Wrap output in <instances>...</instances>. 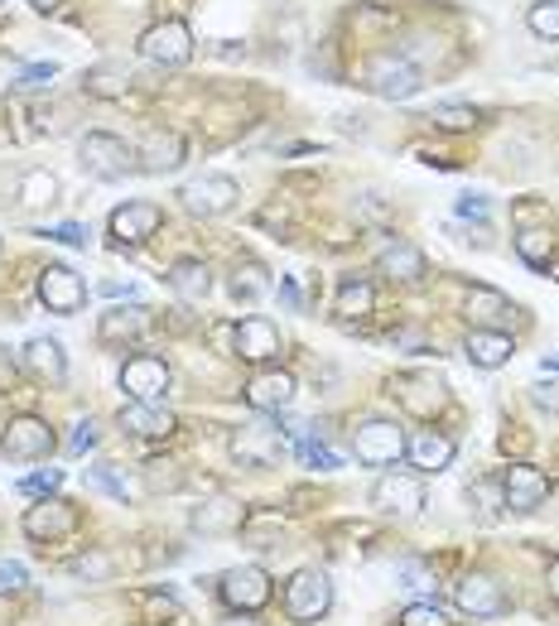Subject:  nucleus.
<instances>
[{"mask_svg":"<svg viewBox=\"0 0 559 626\" xmlns=\"http://www.w3.org/2000/svg\"><path fill=\"white\" fill-rule=\"evenodd\" d=\"M333 608V584L323 568H299L295 578L285 584V617L299 622V626H314L328 617Z\"/></svg>","mask_w":559,"mask_h":626,"instance_id":"obj_1","label":"nucleus"},{"mask_svg":"<svg viewBox=\"0 0 559 626\" xmlns=\"http://www.w3.org/2000/svg\"><path fill=\"white\" fill-rule=\"evenodd\" d=\"M77 154H83V170L92 178H102V184H116V178H126L131 170H140L136 150H131L121 136H107V130H92V136H83L77 145Z\"/></svg>","mask_w":559,"mask_h":626,"instance_id":"obj_2","label":"nucleus"},{"mask_svg":"<svg viewBox=\"0 0 559 626\" xmlns=\"http://www.w3.org/2000/svg\"><path fill=\"white\" fill-rule=\"evenodd\" d=\"M170 362L154 352H136L126 366H121V390H126L136 405H164V396H170Z\"/></svg>","mask_w":559,"mask_h":626,"instance_id":"obj_3","label":"nucleus"},{"mask_svg":"<svg viewBox=\"0 0 559 626\" xmlns=\"http://www.w3.org/2000/svg\"><path fill=\"white\" fill-rule=\"evenodd\" d=\"M362 83L372 87L382 102H410V97L420 92V68L415 63H406V59H396V53H376L372 63H367V73H362Z\"/></svg>","mask_w":559,"mask_h":626,"instance_id":"obj_4","label":"nucleus"},{"mask_svg":"<svg viewBox=\"0 0 559 626\" xmlns=\"http://www.w3.org/2000/svg\"><path fill=\"white\" fill-rule=\"evenodd\" d=\"M352 453H357V463H367V467H390L400 453H406V429H400L396 420H367V424H357Z\"/></svg>","mask_w":559,"mask_h":626,"instance_id":"obj_5","label":"nucleus"},{"mask_svg":"<svg viewBox=\"0 0 559 626\" xmlns=\"http://www.w3.org/2000/svg\"><path fill=\"white\" fill-rule=\"evenodd\" d=\"M140 53L154 63V68H184L194 59V35H188L184 20H160L140 35Z\"/></svg>","mask_w":559,"mask_h":626,"instance_id":"obj_6","label":"nucleus"},{"mask_svg":"<svg viewBox=\"0 0 559 626\" xmlns=\"http://www.w3.org/2000/svg\"><path fill=\"white\" fill-rule=\"evenodd\" d=\"M218 592L232 612H261L271 602V574L261 564H237L218 578Z\"/></svg>","mask_w":559,"mask_h":626,"instance_id":"obj_7","label":"nucleus"},{"mask_svg":"<svg viewBox=\"0 0 559 626\" xmlns=\"http://www.w3.org/2000/svg\"><path fill=\"white\" fill-rule=\"evenodd\" d=\"M184 208L194 212V217H222V212H232L241 203V184L227 174H203L194 178V184H184Z\"/></svg>","mask_w":559,"mask_h":626,"instance_id":"obj_8","label":"nucleus"},{"mask_svg":"<svg viewBox=\"0 0 559 626\" xmlns=\"http://www.w3.org/2000/svg\"><path fill=\"white\" fill-rule=\"evenodd\" d=\"M0 453L5 458H20V463H35V458H49L53 453V429L44 424L39 415H15L0 434Z\"/></svg>","mask_w":559,"mask_h":626,"instance_id":"obj_9","label":"nucleus"},{"mask_svg":"<svg viewBox=\"0 0 559 626\" xmlns=\"http://www.w3.org/2000/svg\"><path fill=\"white\" fill-rule=\"evenodd\" d=\"M39 299H44V309L49 313H77L87 304V285H83V275L73 271V265H44L39 271Z\"/></svg>","mask_w":559,"mask_h":626,"instance_id":"obj_10","label":"nucleus"},{"mask_svg":"<svg viewBox=\"0 0 559 626\" xmlns=\"http://www.w3.org/2000/svg\"><path fill=\"white\" fill-rule=\"evenodd\" d=\"M372 506L382 511V516H420L424 511V483L410 473H386L382 483L372 487Z\"/></svg>","mask_w":559,"mask_h":626,"instance_id":"obj_11","label":"nucleus"},{"mask_svg":"<svg viewBox=\"0 0 559 626\" xmlns=\"http://www.w3.org/2000/svg\"><path fill=\"white\" fill-rule=\"evenodd\" d=\"M77 506L73 501H63V497H39L35 506L25 511V535L29 540H63V535H73L77 530Z\"/></svg>","mask_w":559,"mask_h":626,"instance_id":"obj_12","label":"nucleus"},{"mask_svg":"<svg viewBox=\"0 0 559 626\" xmlns=\"http://www.w3.org/2000/svg\"><path fill=\"white\" fill-rule=\"evenodd\" d=\"M545 491H550V483H545L541 467H531V463H511V467H507V477H501V506L517 511V516H531V511L545 501Z\"/></svg>","mask_w":559,"mask_h":626,"instance_id":"obj_13","label":"nucleus"},{"mask_svg":"<svg viewBox=\"0 0 559 626\" xmlns=\"http://www.w3.org/2000/svg\"><path fill=\"white\" fill-rule=\"evenodd\" d=\"M390 396H396L400 405L410 410V415L430 420V415H439V410H444V400H449V386H444L439 376L415 372V376H396V381H390Z\"/></svg>","mask_w":559,"mask_h":626,"instance_id":"obj_14","label":"nucleus"},{"mask_svg":"<svg viewBox=\"0 0 559 626\" xmlns=\"http://www.w3.org/2000/svg\"><path fill=\"white\" fill-rule=\"evenodd\" d=\"M232 352L241 356V362H275L280 356V328L271 318H261V313H251V318L237 323V333H232Z\"/></svg>","mask_w":559,"mask_h":626,"instance_id":"obj_15","label":"nucleus"},{"mask_svg":"<svg viewBox=\"0 0 559 626\" xmlns=\"http://www.w3.org/2000/svg\"><path fill=\"white\" fill-rule=\"evenodd\" d=\"M463 313H468L473 328H487V333H507L511 323H517V304H511L507 295H497V289H487V285L468 289Z\"/></svg>","mask_w":559,"mask_h":626,"instance_id":"obj_16","label":"nucleus"},{"mask_svg":"<svg viewBox=\"0 0 559 626\" xmlns=\"http://www.w3.org/2000/svg\"><path fill=\"white\" fill-rule=\"evenodd\" d=\"M107 227H111V237H116V246H140L164 227V212L154 203H126V208L111 212Z\"/></svg>","mask_w":559,"mask_h":626,"instance_id":"obj_17","label":"nucleus"},{"mask_svg":"<svg viewBox=\"0 0 559 626\" xmlns=\"http://www.w3.org/2000/svg\"><path fill=\"white\" fill-rule=\"evenodd\" d=\"M246 405L261 410V415H280V410L295 405V376L289 372H256L246 381Z\"/></svg>","mask_w":559,"mask_h":626,"instance_id":"obj_18","label":"nucleus"},{"mask_svg":"<svg viewBox=\"0 0 559 626\" xmlns=\"http://www.w3.org/2000/svg\"><path fill=\"white\" fill-rule=\"evenodd\" d=\"M454 602L468 612V617H501V612H507V592H501V584L487 574H468L463 584H458Z\"/></svg>","mask_w":559,"mask_h":626,"instance_id":"obj_19","label":"nucleus"},{"mask_svg":"<svg viewBox=\"0 0 559 626\" xmlns=\"http://www.w3.org/2000/svg\"><path fill=\"white\" fill-rule=\"evenodd\" d=\"M232 453L251 467H271L285 453V439H280V429H271V424H246V429H237V439H232Z\"/></svg>","mask_w":559,"mask_h":626,"instance_id":"obj_20","label":"nucleus"},{"mask_svg":"<svg viewBox=\"0 0 559 626\" xmlns=\"http://www.w3.org/2000/svg\"><path fill=\"white\" fill-rule=\"evenodd\" d=\"M136 160H140V174H174L184 164V136L178 130H150L136 150Z\"/></svg>","mask_w":559,"mask_h":626,"instance_id":"obj_21","label":"nucleus"},{"mask_svg":"<svg viewBox=\"0 0 559 626\" xmlns=\"http://www.w3.org/2000/svg\"><path fill=\"white\" fill-rule=\"evenodd\" d=\"M25 366H29V376H39L44 386L69 381V356H63L59 338H29L25 342Z\"/></svg>","mask_w":559,"mask_h":626,"instance_id":"obj_22","label":"nucleus"},{"mask_svg":"<svg viewBox=\"0 0 559 626\" xmlns=\"http://www.w3.org/2000/svg\"><path fill=\"white\" fill-rule=\"evenodd\" d=\"M454 439H444V434H434V429H420L415 439H406V458H410V467L415 473H444V467L454 463Z\"/></svg>","mask_w":559,"mask_h":626,"instance_id":"obj_23","label":"nucleus"},{"mask_svg":"<svg viewBox=\"0 0 559 626\" xmlns=\"http://www.w3.org/2000/svg\"><path fill=\"white\" fill-rule=\"evenodd\" d=\"M468 362L483 366V372H497V366L511 362V352H517V342H511V333H487V328H473L463 342Z\"/></svg>","mask_w":559,"mask_h":626,"instance_id":"obj_24","label":"nucleus"},{"mask_svg":"<svg viewBox=\"0 0 559 626\" xmlns=\"http://www.w3.org/2000/svg\"><path fill=\"white\" fill-rule=\"evenodd\" d=\"M241 525H246V506L232 497H212L194 511V530H203V535H232V530H241Z\"/></svg>","mask_w":559,"mask_h":626,"instance_id":"obj_25","label":"nucleus"},{"mask_svg":"<svg viewBox=\"0 0 559 626\" xmlns=\"http://www.w3.org/2000/svg\"><path fill=\"white\" fill-rule=\"evenodd\" d=\"M121 429L136 434V439H170L174 415L164 405H136V400H131V405L121 410Z\"/></svg>","mask_w":559,"mask_h":626,"instance_id":"obj_26","label":"nucleus"},{"mask_svg":"<svg viewBox=\"0 0 559 626\" xmlns=\"http://www.w3.org/2000/svg\"><path fill=\"white\" fill-rule=\"evenodd\" d=\"M145 323H150V309H107L102 323H97V338L102 342H131L145 333Z\"/></svg>","mask_w":559,"mask_h":626,"instance_id":"obj_27","label":"nucleus"},{"mask_svg":"<svg viewBox=\"0 0 559 626\" xmlns=\"http://www.w3.org/2000/svg\"><path fill=\"white\" fill-rule=\"evenodd\" d=\"M170 285H174V295L184 299V304H203V299L212 295V271L203 261H178L170 271Z\"/></svg>","mask_w":559,"mask_h":626,"instance_id":"obj_28","label":"nucleus"},{"mask_svg":"<svg viewBox=\"0 0 559 626\" xmlns=\"http://www.w3.org/2000/svg\"><path fill=\"white\" fill-rule=\"evenodd\" d=\"M382 275L415 285V279L430 275V265H424V255H420L410 241H396V246H386V251H382Z\"/></svg>","mask_w":559,"mask_h":626,"instance_id":"obj_29","label":"nucleus"},{"mask_svg":"<svg viewBox=\"0 0 559 626\" xmlns=\"http://www.w3.org/2000/svg\"><path fill=\"white\" fill-rule=\"evenodd\" d=\"M517 255L525 265H535V271H545L555 255V231L550 227H521L517 231Z\"/></svg>","mask_w":559,"mask_h":626,"instance_id":"obj_30","label":"nucleus"},{"mask_svg":"<svg viewBox=\"0 0 559 626\" xmlns=\"http://www.w3.org/2000/svg\"><path fill=\"white\" fill-rule=\"evenodd\" d=\"M372 304H376V289L367 285V279H343L333 313H338V318H367V313H372Z\"/></svg>","mask_w":559,"mask_h":626,"instance_id":"obj_31","label":"nucleus"},{"mask_svg":"<svg viewBox=\"0 0 559 626\" xmlns=\"http://www.w3.org/2000/svg\"><path fill=\"white\" fill-rule=\"evenodd\" d=\"M20 198H25L29 208H49V203H59V178H53L49 170H29L25 178H20Z\"/></svg>","mask_w":559,"mask_h":626,"instance_id":"obj_32","label":"nucleus"},{"mask_svg":"<svg viewBox=\"0 0 559 626\" xmlns=\"http://www.w3.org/2000/svg\"><path fill=\"white\" fill-rule=\"evenodd\" d=\"M131 87V73L121 68V63H97L92 73H87V92L97 97H121Z\"/></svg>","mask_w":559,"mask_h":626,"instance_id":"obj_33","label":"nucleus"},{"mask_svg":"<svg viewBox=\"0 0 559 626\" xmlns=\"http://www.w3.org/2000/svg\"><path fill=\"white\" fill-rule=\"evenodd\" d=\"M430 121L439 130H473L477 126V107H468V102H439L430 111Z\"/></svg>","mask_w":559,"mask_h":626,"instance_id":"obj_34","label":"nucleus"},{"mask_svg":"<svg viewBox=\"0 0 559 626\" xmlns=\"http://www.w3.org/2000/svg\"><path fill=\"white\" fill-rule=\"evenodd\" d=\"M525 25L541 39H559V0H535V5L525 10Z\"/></svg>","mask_w":559,"mask_h":626,"instance_id":"obj_35","label":"nucleus"},{"mask_svg":"<svg viewBox=\"0 0 559 626\" xmlns=\"http://www.w3.org/2000/svg\"><path fill=\"white\" fill-rule=\"evenodd\" d=\"M400 626H454V622L434 598H420V602H410V608L400 612Z\"/></svg>","mask_w":559,"mask_h":626,"instance_id":"obj_36","label":"nucleus"},{"mask_svg":"<svg viewBox=\"0 0 559 626\" xmlns=\"http://www.w3.org/2000/svg\"><path fill=\"white\" fill-rule=\"evenodd\" d=\"M396 578H400V588L420 592V598H434V574L420 564V559H400V564H396Z\"/></svg>","mask_w":559,"mask_h":626,"instance_id":"obj_37","label":"nucleus"},{"mask_svg":"<svg viewBox=\"0 0 559 626\" xmlns=\"http://www.w3.org/2000/svg\"><path fill=\"white\" fill-rule=\"evenodd\" d=\"M265 289H271V285H265V271H261V265H246V271H237V279H232V295L246 299V304H251V299H261Z\"/></svg>","mask_w":559,"mask_h":626,"instance_id":"obj_38","label":"nucleus"},{"mask_svg":"<svg viewBox=\"0 0 559 626\" xmlns=\"http://www.w3.org/2000/svg\"><path fill=\"white\" fill-rule=\"evenodd\" d=\"M63 487V473L59 467H49V473H29V477H20V491L25 497H49V491H59Z\"/></svg>","mask_w":559,"mask_h":626,"instance_id":"obj_39","label":"nucleus"},{"mask_svg":"<svg viewBox=\"0 0 559 626\" xmlns=\"http://www.w3.org/2000/svg\"><path fill=\"white\" fill-rule=\"evenodd\" d=\"M59 77V63H35V68H25L20 73V83L15 87H25V92H44V87Z\"/></svg>","mask_w":559,"mask_h":626,"instance_id":"obj_40","label":"nucleus"},{"mask_svg":"<svg viewBox=\"0 0 559 626\" xmlns=\"http://www.w3.org/2000/svg\"><path fill=\"white\" fill-rule=\"evenodd\" d=\"M44 237H49V241H59V246H77V251H83L92 231H87V227H77V222H59V227H49V231H44Z\"/></svg>","mask_w":559,"mask_h":626,"instance_id":"obj_41","label":"nucleus"},{"mask_svg":"<svg viewBox=\"0 0 559 626\" xmlns=\"http://www.w3.org/2000/svg\"><path fill=\"white\" fill-rule=\"evenodd\" d=\"M97 439H102V434H97V420H83L73 429V439H69V453L77 458V453H87V449H97Z\"/></svg>","mask_w":559,"mask_h":626,"instance_id":"obj_42","label":"nucleus"},{"mask_svg":"<svg viewBox=\"0 0 559 626\" xmlns=\"http://www.w3.org/2000/svg\"><path fill=\"white\" fill-rule=\"evenodd\" d=\"M87 483H92V487H102V491H111V497H116V501H126V497H131L126 483H121V477H111L107 467H92V473H87Z\"/></svg>","mask_w":559,"mask_h":626,"instance_id":"obj_43","label":"nucleus"},{"mask_svg":"<svg viewBox=\"0 0 559 626\" xmlns=\"http://www.w3.org/2000/svg\"><path fill=\"white\" fill-rule=\"evenodd\" d=\"M531 400H535L541 410H550V415H559V386H555V381H550V386L535 381V386H531Z\"/></svg>","mask_w":559,"mask_h":626,"instance_id":"obj_44","label":"nucleus"},{"mask_svg":"<svg viewBox=\"0 0 559 626\" xmlns=\"http://www.w3.org/2000/svg\"><path fill=\"white\" fill-rule=\"evenodd\" d=\"M73 574H83V578H107V574H111V559H102V554H92V559H77V564H73Z\"/></svg>","mask_w":559,"mask_h":626,"instance_id":"obj_45","label":"nucleus"},{"mask_svg":"<svg viewBox=\"0 0 559 626\" xmlns=\"http://www.w3.org/2000/svg\"><path fill=\"white\" fill-rule=\"evenodd\" d=\"M15 381H20V366H15V356H10L5 348H0V396H5V390H15Z\"/></svg>","mask_w":559,"mask_h":626,"instance_id":"obj_46","label":"nucleus"},{"mask_svg":"<svg viewBox=\"0 0 559 626\" xmlns=\"http://www.w3.org/2000/svg\"><path fill=\"white\" fill-rule=\"evenodd\" d=\"M458 217H487V198L483 193H463V198H458Z\"/></svg>","mask_w":559,"mask_h":626,"instance_id":"obj_47","label":"nucleus"},{"mask_svg":"<svg viewBox=\"0 0 559 626\" xmlns=\"http://www.w3.org/2000/svg\"><path fill=\"white\" fill-rule=\"evenodd\" d=\"M25 588V568L20 564H0V592H15Z\"/></svg>","mask_w":559,"mask_h":626,"instance_id":"obj_48","label":"nucleus"},{"mask_svg":"<svg viewBox=\"0 0 559 626\" xmlns=\"http://www.w3.org/2000/svg\"><path fill=\"white\" fill-rule=\"evenodd\" d=\"M280 299H285V304L295 309V313L305 309V295H299V285H295V279H280Z\"/></svg>","mask_w":559,"mask_h":626,"instance_id":"obj_49","label":"nucleus"},{"mask_svg":"<svg viewBox=\"0 0 559 626\" xmlns=\"http://www.w3.org/2000/svg\"><path fill=\"white\" fill-rule=\"evenodd\" d=\"M545 588H550V598L559 602V559H550V568H545Z\"/></svg>","mask_w":559,"mask_h":626,"instance_id":"obj_50","label":"nucleus"},{"mask_svg":"<svg viewBox=\"0 0 559 626\" xmlns=\"http://www.w3.org/2000/svg\"><path fill=\"white\" fill-rule=\"evenodd\" d=\"M222 626H261V622H256V612H237V617L222 622Z\"/></svg>","mask_w":559,"mask_h":626,"instance_id":"obj_51","label":"nucleus"},{"mask_svg":"<svg viewBox=\"0 0 559 626\" xmlns=\"http://www.w3.org/2000/svg\"><path fill=\"white\" fill-rule=\"evenodd\" d=\"M29 5H35V10H59L63 0H29Z\"/></svg>","mask_w":559,"mask_h":626,"instance_id":"obj_52","label":"nucleus"},{"mask_svg":"<svg viewBox=\"0 0 559 626\" xmlns=\"http://www.w3.org/2000/svg\"><path fill=\"white\" fill-rule=\"evenodd\" d=\"M541 366H545V372H559V352H550V356H545Z\"/></svg>","mask_w":559,"mask_h":626,"instance_id":"obj_53","label":"nucleus"}]
</instances>
